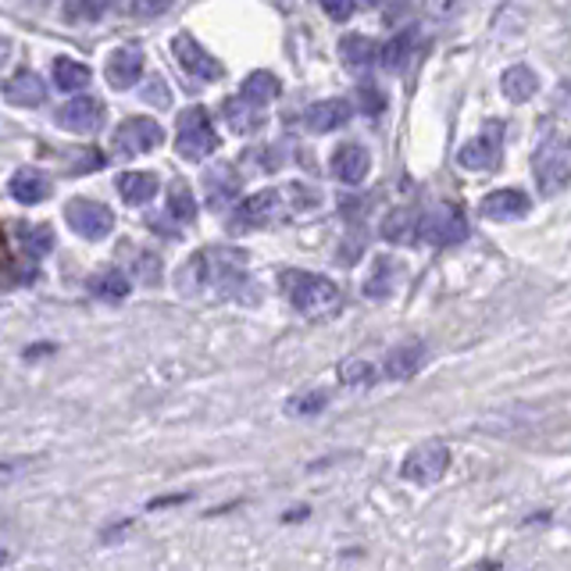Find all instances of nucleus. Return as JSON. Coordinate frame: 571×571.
I'll return each instance as SVG.
<instances>
[{"label": "nucleus", "mask_w": 571, "mask_h": 571, "mask_svg": "<svg viewBox=\"0 0 571 571\" xmlns=\"http://www.w3.org/2000/svg\"><path fill=\"white\" fill-rule=\"evenodd\" d=\"M246 276V254L236 246H204L179 268L175 286L186 296H215L232 293V286H240Z\"/></svg>", "instance_id": "nucleus-1"}, {"label": "nucleus", "mask_w": 571, "mask_h": 571, "mask_svg": "<svg viewBox=\"0 0 571 571\" xmlns=\"http://www.w3.org/2000/svg\"><path fill=\"white\" fill-rule=\"evenodd\" d=\"M282 290L290 296V304L307 318H329L343 304L340 286L326 276H318V271H286Z\"/></svg>", "instance_id": "nucleus-2"}, {"label": "nucleus", "mask_w": 571, "mask_h": 571, "mask_svg": "<svg viewBox=\"0 0 571 571\" xmlns=\"http://www.w3.org/2000/svg\"><path fill=\"white\" fill-rule=\"evenodd\" d=\"M532 175H536L539 197H557L571 183V139H547L532 154Z\"/></svg>", "instance_id": "nucleus-3"}, {"label": "nucleus", "mask_w": 571, "mask_h": 571, "mask_svg": "<svg viewBox=\"0 0 571 571\" xmlns=\"http://www.w3.org/2000/svg\"><path fill=\"white\" fill-rule=\"evenodd\" d=\"M175 150L186 161H204L218 150V133L204 108H186L175 122Z\"/></svg>", "instance_id": "nucleus-4"}, {"label": "nucleus", "mask_w": 571, "mask_h": 571, "mask_svg": "<svg viewBox=\"0 0 571 571\" xmlns=\"http://www.w3.org/2000/svg\"><path fill=\"white\" fill-rule=\"evenodd\" d=\"M286 215H296L293 201H286V190H262L254 197H246L236 215H232V226L236 229H265L271 222H279Z\"/></svg>", "instance_id": "nucleus-5"}, {"label": "nucleus", "mask_w": 571, "mask_h": 571, "mask_svg": "<svg viewBox=\"0 0 571 571\" xmlns=\"http://www.w3.org/2000/svg\"><path fill=\"white\" fill-rule=\"evenodd\" d=\"M64 222L83 240H108L114 229V215L108 204H100L94 197H72L64 204Z\"/></svg>", "instance_id": "nucleus-6"}, {"label": "nucleus", "mask_w": 571, "mask_h": 571, "mask_svg": "<svg viewBox=\"0 0 571 571\" xmlns=\"http://www.w3.org/2000/svg\"><path fill=\"white\" fill-rule=\"evenodd\" d=\"M161 139H165L161 122L147 119V114H133V119H125L111 136L114 150H119L122 158H139V154H150Z\"/></svg>", "instance_id": "nucleus-7"}, {"label": "nucleus", "mask_w": 571, "mask_h": 571, "mask_svg": "<svg viewBox=\"0 0 571 571\" xmlns=\"http://www.w3.org/2000/svg\"><path fill=\"white\" fill-rule=\"evenodd\" d=\"M447 469H450V450L444 444H422L404 458L400 475L414 486H436L447 475Z\"/></svg>", "instance_id": "nucleus-8"}, {"label": "nucleus", "mask_w": 571, "mask_h": 571, "mask_svg": "<svg viewBox=\"0 0 571 571\" xmlns=\"http://www.w3.org/2000/svg\"><path fill=\"white\" fill-rule=\"evenodd\" d=\"M54 122L61 129H69V133L89 136V133H97V129H104V122H108V108H104V100H97V97H72L58 111Z\"/></svg>", "instance_id": "nucleus-9"}, {"label": "nucleus", "mask_w": 571, "mask_h": 571, "mask_svg": "<svg viewBox=\"0 0 571 571\" xmlns=\"http://www.w3.org/2000/svg\"><path fill=\"white\" fill-rule=\"evenodd\" d=\"M172 54L179 61V69L190 72L193 80H204V83H215V80H222V64H218L207 50L193 40L190 33H179L175 40H172Z\"/></svg>", "instance_id": "nucleus-10"}, {"label": "nucleus", "mask_w": 571, "mask_h": 571, "mask_svg": "<svg viewBox=\"0 0 571 571\" xmlns=\"http://www.w3.org/2000/svg\"><path fill=\"white\" fill-rule=\"evenodd\" d=\"M418 236L436 243V246H453L469 236V222L461 218L458 207H439V211L425 215L422 226H418Z\"/></svg>", "instance_id": "nucleus-11"}, {"label": "nucleus", "mask_w": 571, "mask_h": 571, "mask_svg": "<svg viewBox=\"0 0 571 571\" xmlns=\"http://www.w3.org/2000/svg\"><path fill=\"white\" fill-rule=\"evenodd\" d=\"M329 168H332V175L340 179V183L361 186L372 172V154L361 147V143H340V147L332 150Z\"/></svg>", "instance_id": "nucleus-12"}, {"label": "nucleus", "mask_w": 571, "mask_h": 571, "mask_svg": "<svg viewBox=\"0 0 571 571\" xmlns=\"http://www.w3.org/2000/svg\"><path fill=\"white\" fill-rule=\"evenodd\" d=\"M104 75H108V83L114 89H129L139 83L143 75V50L136 44H125L119 47L114 54L108 58V69H104Z\"/></svg>", "instance_id": "nucleus-13"}, {"label": "nucleus", "mask_w": 571, "mask_h": 571, "mask_svg": "<svg viewBox=\"0 0 571 571\" xmlns=\"http://www.w3.org/2000/svg\"><path fill=\"white\" fill-rule=\"evenodd\" d=\"M350 104L340 100V97H329V100H318V104H311V108L304 111V122L311 133H318V136H326V133H336V129H343L350 122Z\"/></svg>", "instance_id": "nucleus-14"}, {"label": "nucleus", "mask_w": 571, "mask_h": 571, "mask_svg": "<svg viewBox=\"0 0 571 571\" xmlns=\"http://www.w3.org/2000/svg\"><path fill=\"white\" fill-rule=\"evenodd\" d=\"M529 207L532 201L522 190H497L483 201L478 211H483V218H489V222H518V218L529 215Z\"/></svg>", "instance_id": "nucleus-15"}, {"label": "nucleus", "mask_w": 571, "mask_h": 571, "mask_svg": "<svg viewBox=\"0 0 571 571\" xmlns=\"http://www.w3.org/2000/svg\"><path fill=\"white\" fill-rule=\"evenodd\" d=\"M204 193H207V204L215 211H222L232 201L240 197V175L232 172V165H215L204 172Z\"/></svg>", "instance_id": "nucleus-16"}, {"label": "nucleus", "mask_w": 571, "mask_h": 571, "mask_svg": "<svg viewBox=\"0 0 571 571\" xmlns=\"http://www.w3.org/2000/svg\"><path fill=\"white\" fill-rule=\"evenodd\" d=\"M4 100L15 104V108H40V104L47 100V86L36 72L22 69L4 83Z\"/></svg>", "instance_id": "nucleus-17"}, {"label": "nucleus", "mask_w": 571, "mask_h": 571, "mask_svg": "<svg viewBox=\"0 0 571 571\" xmlns=\"http://www.w3.org/2000/svg\"><path fill=\"white\" fill-rule=\"evenodd\" d=\"M500 161V143L493 136H475L458 150V165L469 168V172H493Z\"/></svg>", "instance_id": "nucleus-18"}, {"label": "nucleus", "mask_w": 571, "mask_h": 571, "mask_svg": "<svg viewBox=\"0 0 571 571\" xmlns=\"http://www.w3.org/2000/svg\"><path fill=\"white\" fill-rule=\"evenodd\" d=\"M222 119H226V125L232 129V133L246 136V133H257V129H262L265 114H262V104H251L240 94V97H229L222 104Z\"/></svg>", "instance_id": "nucleus-19"}, {"label": "nucleus", "mask_w": 571, "mask_h": 571, "mask_svg": "<svg viewBox=\"0 0 571 571\" xmlns=\"http://www.w3.org/2000/svg\"><path fill=\"white\" fill-rule=\"evenodd\" d=\"M425 365V343L411 340V343H397L393 350L386 354L382 368L389 379H411L414 372H418Z\"/></svg>", "instance_id": "nucleus-20"}, {"label": "nucleus", "mask_w": 571, "mask_h": 571, "mask_svg": "<svg viewBox=\"0 0 571 571\" xmlns=\"http://www.w3.org/2000/svg\"><path fill=\"white\" fill-rule=\"evenodd\" d=\"M119 257H125L129 271H133V279L147 282V286H158L161 282V257L147 251V246H136V243H122L119 246Z\"/></svg>", "instance_id": "nucleus-21"}, {"label": "nucleus", "mask_w": 571, "mask_h": 571, "mask_svg": "<svg viewBox=\"0 0 571 571\" xmlns=\"http://www.w3.org/2000/svg\"><path fill=\"white\" fill-rule=\"evenodd\" d=\"M11 197L19 204H44L50 197V179L44 172H36V168H22V172L11 175Z\"/></svg>", "instance_id": "nucleus-22"}, {"label": "nucleus", "mask_w": 571, "mask_h": 571, "mask_svg": "<svg viewBox=\"0 0 571 571\" xmlns=\"http://www.w3.org/2000/svg\"><path fill=\"white\" fill-rule=\"evenodd\" d=\"M114 186H119V193H122L125 204L139 207V204H147V201L158 197L161 179H158V172H122L119 183H114Z\"/></svg>", "instance_id": "nucleus-23"}, {"label": "nucleus", "mask_w": 571, "mask_h": 571, "mask_svg": "<svg viewBox=\"0 0 571 571\" xmlns=\"http://www.w3.org/2000/svg\"><path fill=\"white\" fill-rule=\"evenodd\" d=\"M536 89H539V80H536V72L525 69V64H514V69H508L500 75V94L508 97L511 104H525L536 97Z\"/></svg>", "instance_id": "nucleus-24"}, {"label": "nucleus", "mask_w": 571, "mask_h": 571, "mask_svg": "<svg viewBox=\"0 0 571 571\" xmlns=\"http://www.w3.org/2000/svg\"><path fill=\"white\" fill-rule=\"evenodd\" d=\"M411 58H414V33L411 29L397 33L393 40L379 47V64H382L386 72H393V75L404 72L408 64H411Z\"/></svg>", "instance_id": "nucleus-25"}, {"label": "nucleus", "mask_w": 571, "mask_h": 571, "mask_svg": "<svg viewBox=\"0 0 571 571\" xmlns=\"http://www.w3.org/2000/svg\"><path fill=\"white\" fill-rule=\"evenodd\" d=\"M340 58L347 61V69H368V64H375V58H379V47H375L372 36H361V33H350L340 40Z\"/></svg>", "instance_id": "nucleus-26"}, {"label": "nucleus", "mask_w": 571, "mask_h": 571, "mask_svg": "<svg viewBox=\"0 0 571 571\" xmlns=\"http://www.w3.org/2000/svg\"><path fill=\"white\" fill-rule=\"evenodd\" d=\"M418 226H422V218L414 215L411 207H397V211L386 215L382 236L389 243H414V240H418Z\"/></svg>", "instance_id": "nucleus-27"}, {"label": "nucleus", "mask_w": 571, "mask_h": 571, "mask_svg": "<svg viewBox=\"0 0 571 571\" xmlns=\"http://www.w3.org/2000/svg\"><path fill=\"white\" fill-rule=\"evenodd\" d=\"M240 94L251 104H262V108H265V104H271L282 94V83H279V75H271V72H251L243 80Z\"/></svg>", "instance_id": "nucleus-28"}, {"label": "nucleus", "mask_w": 571, "mask_h": 571, "mask_svg": "<svg viewBox=\"0 0 571 571\" xmlns=\"http://www.w3.org/2000/svg\"><path fill=\"white\" fill-rule=\"evenodd\" d=\"M89 80H94V72H89L86 64L72 61V58L54 61V83H58V89H64V94H80V89L89 86Z\"/></svg>", "instance_id": "nucleus-29"}, {"label": "nucleus", "mask_w": 571, "mask_h": 571, "mask_svg": "<svg viewBox=\"0 0 571 571\" xmlns=\"http://www.w3.org/2000/svg\"><path fill=\"white\" fill-rule=\"evenodd\" d=\"M89 290L104 296V301H125L133 286H129V276L122 268H108V271H100L97 279H89Z\"/></svg>", "instance_id": "nucleus-30"}, {"label": "nucleus", "mask_w": 571, "mask_h": 571, "mask_svg": "<svg viewBox=\"0 0 571 571\" xmlns=\"http://www.w3.org/2000/svg\"><path fill=\"white\" fill-rule=\"evenodd\" d=\"M168 215L175 218V222L190 226L193 218H197V201H193L190 186L183 183V179H175L172 186H168Z\"/></svg>", "instance_id": "nucleus-31"}, {"label": "nucleus", "mask_w": 571, "mask_h": 571, "mask_svg": "<svg viewBox=\"0 0 571 571\" xmlns=\"http://www.w3.org/2000/svg\"><path fill=\"white\" fill-rule=\"evenodd\" d=\"M19 243L29 257H44L54 251V229L50 226H19Z\"/></svg>", "instance_id": "nucleus-32"}, {"label": "nucleus", "mask_w": 571, "mask_h": 571, "mask_svg": "<svg viewBox=\"0 0 571 571\" xmlns=\"http://www.w3.org/2000/svg\"><path fill=\"white\" fill-rule=\"evenodd\" d=\"M372 379H375V365L368 357H347L340 365L343 386H372Z\"/></svg>", "instance_id": "nucleus-33"}, {"label": "nucleus", "mask_w": 571, "mask_h": 571, "mask_svg": "<svg viewBox=\"0 0 571 571\" xmlns=\"http://www.w3.org/2000/svg\"><path fill=\"white\" fill-rule=\"evenodd\" d=\"M100 11H104V0H64L61 15L69 22H94L100 19Z\"/></svg>", "instance_id": "nucleus-34"}, {"label": "nucleus", "mask_w": 571, "mask_h": 571, "mask_svg": "<svg viewBox=\"0 0 571 571\" xmlns=\"http://www.w3.org/2000/svg\"><path fill=\"white\" fill-rule=\"evenodd\" d=\"M389 282H393V265H389L386 257H382V262L375 265L372 279L365 282V293L372 296V301H379V296H386L389 290H393V286H389Z\"/></svg>", "instance_id": "nucleus-35"}, {"label": "nucleus", "mask_w": 571, "mask_h": 571, "mask_svg": "<svg viewBox=\"0 0 571 571\" xmlns=\"http://www.w3.org/2000/svg\"><path fill=\"white\" fill-rule=\"evenodd\" d=\"M357 100H361V111H365V114H379L386 108V97L379 94V86H375V83H361L357 86Z\"/></svg>", "instance_id": "nucleus-36"}, {"label": "nucleus", "mask_w": 571, "mask_h": 571, "mask_svg": "<svg viewBox=\"0 0 571 571\" xmlns=\"http://www.w3.org/2000/svg\"><path fill=\"white\" fill-rule=\"evenodd\" d=\"M104 165V154L94 150V147H83L80 154H75V161L69 165V175H86V172H94V168Z\"/></svg>", "instance_id": "nucleus-37"}, {"label": "nucleus", "mask_w": 571, "mask_h": 571, "mask_svg": "<svg viewBox=\"0 0 571 571\" xmlns=\"http://www.w3.org/2000/svg\"><path fill=\"white\" fill-rule=\"evenodd\" d=\"M321 408H326V393H304V397H293L290 400V414H318Z\"/></svg>", "instance_id": "nucleus-38"}, {"label": "nucleus", "mask_w": 571, "mask_h": 571, "mask_svg": "<svg viewBox=\"0 0 571 571\" xmlns=\"http://www.w3.org/2000/svg\"><path fill=\"white\" fill-rule=\"evenodd\" d=\"M321 11H326L332 22H347L354 15V0H321Z\"/></svg>", "instance_id": "nucleus-39"}, {"label": "nucleus", "mask_w": 571, "mask_h": 571, "mask_svg": "<svg viewBox=\"0 0 571 571\" xmlns=\"http://www.w3.org/2000/svg\"><path fill=\"white\" fill-rule=\"evenodd\" d=\"M172 8V0H136V15H165Z\"/></svg>", "instance_id": "nucleus-40"}, {"label": "nucleus", "mask_w": 571, "mask_h": 571, "mask_svg": "<svg viewBox=\"0 0 571 571\" xmlns=\"http://www.w3.org/2000/svg\"><path fill=\"white\" fill-rule=\"evenodd\" d=\"M425 8H428V15H436V19H450L453 11H458V0H425Z\"/></svg>", "instance_id": "nucleus-41"}, {"label": "nucleus", "mask_w": 571, "mask_h": 571, "mask_svg": "<svg viewBox=\"0 0 571 571\" xmlns=\"http://www.w3.org/2000/svg\"><path fill=\"white\" fill-rule=\"evenodd\" d=\"M143 100H154V104H161V108H165V104H168V89H165V80H154V83H147V89H143Z\"/></svg>", "instance_id": "nucleus-42"}, {"label": "nucleus", "mask_w": 571, "mask_h": 571, "mask_svg": "<svg viewBox=\"0 0 571 571\" xmlns=\"http://www.w3.org/2000/svg\"><path fill=\"white\" fill-rule=\"evenodd\" d=\"M104 8L119 11V15H136V0H104Z\"/></svg>", "instance_id": "nucleus-43"}, {"label": "nucleus", "mask_w": 571, "mask_h": 571, "mask_svg": "<svg viewBox=\"0 0 571 571\" xmlns=\"http://www.w3.org/2000/svg\"><path fill=\"white\" fill-rule=\"evenodd\" d=\"M8 54H11V44H8V40H0V64H4Z\"/></svg>", "instance_id": "nucleus-44"}, {"label": "nucleus", "mask_w": 571, "mask_h": 571, "mask_svg": "<svg viewBox=\"0 0 571 571\" xmlns=\"http://www.w3.org/2000/svg\"><path fill=\"white\" fill-rule=\"evenodd\" d=\"M365 4H375V0H365Z\"/></svg>", "instance_id": "nucleus-45"}]
</instances>
